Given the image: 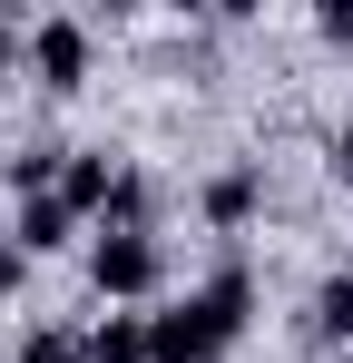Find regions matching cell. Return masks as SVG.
Here are the masks:
<instances>
[{"mask_svg": "<svg viewBox=\"0 0 353 363\" xmlns=\"http://www.w3.org/2000/svg\"><path fill=\"white\" fill-rule=\"evenodd\" d=\"M245 314H255V275H245V265H216L186 304L147 314V363H216L235 334H245Z\"/></svg>", "mask_w": 353, "mask_h": 363, "instance_id": "6da1fadb", "label": "cell"}, {"mask_svg": "<svg viewBox=\"0 0 353 363\" xmlns=\"http://www.w3.org/2000/svg\"><path fill=\"white\" fill-rule=\"evenodd\" d=\"M157 275H167V255H157V236H128V226H99V245H89V285L118 304L157 295Z\"/></svg>", "mask_w": 353, "mask_h": 363, "instance_id": "7a4b0ae2", "label": "cell"}, {"mask_svg": "<svg viewBox=\"0 0 353 363\" xmlns=\"http://www.w3.org/2000/svg\"><path fill=\"white\" fill-rule=\"evenodd\" d=\"M30 60H40L50 89H79V79H89V20H69V10L40 20V30H30Z\"/></svg>", "mask_w": 353, "mask_h": 363, "instance_id": "3957f363", "label": "cell"}, {"mask_svg": "<svg viewBox=\"0 0 353 363\" xmlns=\"http://www.w3.org/2000/svg\"><path fill=\"white\" fill-rule=\"evenodd\" d=\"M108 186H118L108 147H79V157H69V177H59V206H69V216H108Z\"/></svg>", "mask_w": 353, "mask_h": 363, "instance_id": "277c9868", "label": "cell"}, {"mask_svg": "<svg viewBox=\"0 0 353 363\" xmlns=\"http://www.w3.org/2000/svg\"><path fill=\"white\" fill-rule=\"evenodd\" d=\"M255 196H265V177H255V167H226V177H206V216H216V226H245Z\"/></svg>", "mask_w": 353, "mask_h": 363, "instance_id": "5b68a950", "label": "cell"}, {"mask_svg": "<svg viewBox=\"0 0 353 363\" xmlns=\"http://www.w3.org/2000/svg\"><path fill=\"white\" fill-rule=\"evenodd\" d=\"M10 236L30 245V255H50V245H69V206H59V196H20V226H10Z\"/></svg>", "mask_w": 353, "mask_h": 363, "instance_id": "8992f818", "label": "cell"}, {"mask_svg": "<svg viewBox=\"0 0 353 363\" xmlns=\"http://www.w3.org/2000/svg\"><path fill=\"white\" fill-rule=\"evenodd\" d=\"M0 177L20 186V196H59L69 167H59V147H10V167H0Z\"/></svg>", "mask_w": 353, "mask_h": 363, "instance_id": "52a82bcc", "label": "cell"}, {"mask_svg": "<svg viewBox=\"0 0 353 363\" xmlns=\"http://www.w3.org/2000/svg\"><path fill=\"white\" fill-rule=\"evenodd\" d=\"M314 334L353 354V275H324V295H314Z\"/></svg>", "mask_w": 353, "mask_h": 363, "instance_id": "ba28073f", "label": "cell"}, {"mask_svg": "<svg viewBox=\"0 0 353 363\" xmlns=\"http://www.w3.org/2000/svg\"><path fill=\"white\" fill-rule=\"evenodd\" d=\"M99 226H128V236H147V177H138V167H118L108 216H99Z\"/></svg>", "mask_w": 353, "mask_h": 363, "instance_id": "9c48e42d", "label": "cell"}, {"mask_svg": "<svg viewBox=\"0 0 353 363\" xmlns=\"http://www.w3.org/2000/svg\"><path fill=\"white\" fill-rule=\"evenodd\" d=\"M20 363H89V334H20Z\"/></svg>", "mask_w": 353, "mask_h": 363, "instance_id": "30bf717a", "label": "cell"}, {"mask_svg": "<svg viewBox=\"0 0 353 363\" xmlns=\"http://www.w3.org/2000/svg\"><path fill=\"white\" fill-rule=\"evenodd\" d=\"M20 275H30V245H20V236H0V295H20Z\"/></svg>", "mask_w": 353, "mask_h": 363, "instance_id": "8fae6325", "label": "cell"}, {"mask_svg": "<svg viewBox=\"0 0 353 363\" xmlns=\"http://www.w3.org/2000/svg\"><path fill=\"white\" fill-rule=\"evenodd\" d=\"M314 20H324V40H334V50H353V0H324Z\"/></svg>", "mask_w": 353, "mask_h": 363, "instance_id": "7c38bea8", "label": "cell"}, {"mask_svg": "<svg viewBox=\"0 0 353 363\" xmlns=\"http://www.w3.org/2000/svg\"><path fill=\"white\" fill-rule=\"evenodd\" d=\"M10 60H20V30H10V20H0V79H10Z\"/></svg>", "mask_w": 353, "mask_h": 363, "instance_id": "4fadbf2b", "label": "cell"}, {"mask_svg": "<svg viewBox=\"0 0 353 363\" xmlns=\"http://www.w3.org/2000/svg\"><path fill=\"white\" fill-rule=\"evenodd\" d=\"M344 177H353V118H344Z\"/></svg>", "mask_w": 353, "mask_h": 363, "instance_id": "5bb4252c", "label": "cell"}, {"mask_svg": "<svg viewBox=\"0 0 353 363\" xmlns=\"http://www.w3.org/2000/svg\"><path fill=\"white\" fill-rule=\"evenodd\" d=\"M344 363H353V354H344Z\"/></svg>", "mask_w": 353, "mask_h": 363, "instance_id": "9a60e30c", "label": "cell"}]
</instances>
